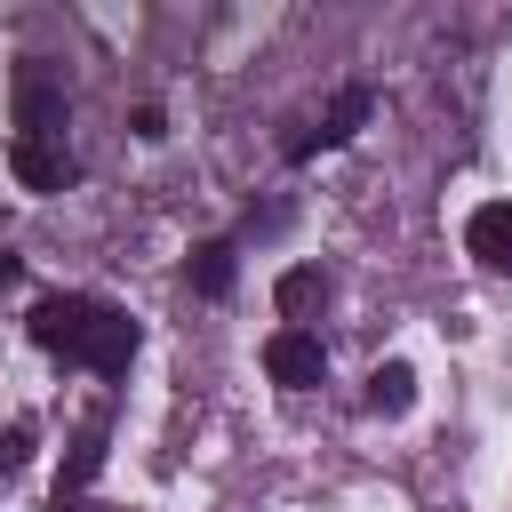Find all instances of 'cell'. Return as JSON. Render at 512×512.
<instances>
[{
	"label": "cell",
	"mask_w": 512,
	"mask_h": 512,
	"mask_svg": "<svg viewBox=\"0 0 512 512\" xmlns=\"http://www.w3.org/2000/svg\"><path fill=\"white\" fill-rule=\"evenodd\" d=\"M24 328H32V344H40V352H64V360H80L88 376H128V360H136V344H144V328H136L120 304H104V296H80V288H64V296H40V304L24 312Z\"/></svg>",
	"instance_id": "1"
},
{
	"label": "cell",
	"mask_w": 512,
	"mask_h": 512,
	"mask_svg": "<svg viewBox=\"0 0 512 512\" xmlns=\"http://www.w3.org/2000/svg\"><path fill=\"white\" fill-rule=\"evenodd\" d=\"M264 376H272L280 392H312V384L328 376V344H320L312 328H272V336H264Z\"/></svg>",
	"instance_id": "2"
},
{
	"label": "cell",
	"mask_w": 512,
	"mask_h": 512,
	"mask_svg": "<svg viewBox=\"0 0 512 512\" xmlns=\"http://www.w3.org/2000/svg\"><path fill=\"white\" fill-rule=\"evenodd\" d=\"M64 112H72L64 80H56L48 64H24V72H16V136H56V144H64Z\"/></svg>",
	"instance_id": "3"
},
{
	"label": "cell",
	"mask_w": 512,
	"mask_h": 512,
	"mask_svg": "<svg viewBox=\"0 0 512 512\" xmlns=\"http://www.w3.org/2000/svg\"><path fill=\"white\" fill-rule=\"evenodd\" d=\"M8 168H16L24 192H64V184L80 176V160H72L56 136H16V144H8Z\"/></svg>",
	"instance_id": "4"
},
{
	"label": "cell",
	"mask_w": 512,
	"mask_h": 512,
	"mask_svg": "<svg viewBox=\"0 0 512 512\" xmlns=\"http://www.w3.org/2000/svg\"><path fill=\"white\" fill-rule=\"evenodd\" d=\"M104 440H112V400H96V408L80 416V432H72V456H64V472H56V504H72V496L96 480V464H104Z\"/></svg>",
	"instance_id": "5"
},
{
	"label": "cell",
	"mask_w": 512,
	"mask_h": 512,
	"mask_svg": "<svg viewBox=\"0 0 512 512\" xmlns=\"http://www.w3.org/2000/svg\"><path fill=\"white\" fill-rule=\"evenodd\" d=\"M464 248H472L480 272L512 280V200H480V208L464 216Z\"/></svg>",
	"instance_id": "6"
},
{
	"label": "cell",
	"mask_w": 512,
	"mask_h": 512,
	"mask_svg": "<svg viewBox=\"0 0 512 512\" xmlns=\"http://www.w3.org/2000/svg\"><path fill=\"white\" fill-rule=\"evenodd\" d=\"M368 112H376V96H368V88H344V96L328 104L320 136H312V144H288V160H312L320 144H344V136H360V120H368Z\"/></svg>",
	"instance_id": "7"
},
{
	"label": "cell",
	"mask_w": 512,
	"mask_h": 512,
	"mask_svg": "<svg viewBox=\"0 0 512 512\" xmlns=\"http://www.w3.org/2000/svg\"><path fill=\"white\" fill-rule=\"evenodd\" d=\"M272 304H280V320H288V328H304V312H320V304H328V272H320V264H296V272H280Z\"/></svg>",
	"instance_id": "8"
},
{
	"label": "cell",
	"mask_w": 512,
	"mask_h": 512,
	"mask_svg": "<svg viewBox=\"0 0 512 512\" xmlns=\"http://www.w3.org/2000/svg\"><path fill=\"white\" fill-rule=\"evenodd\" d=\"M232 272H240L232 240H200V248H192V264H184V280H192L200 296H232Z\"/></svg>",
	"instance_id": "9"
},
{
	"label": "cell",
	"mask_w": 512,
	"mask_h": 512,
	"mask_svg": "<svg viewBox=\"0 0 512 512\" xmlns=\"http://www.w3.org/2000/svg\"><path fill=\"white\" fill-rule=\"evenodd\" d=\"M408 400H416V368L408 360H376L368 368V408L376 416H408Z\"/></svg>",
	"instance_id": "10"
},
{
	"label": "cell",
	"mask_w": 512,
	"mask_h": 512,
	"mask_svg": "<svg viewBox=\"0 0 512 512\" xmlns=\"http://www.w3.org/2000/svg\"><path fill=\"white\" fill-rule=\"evenodd\" d=\"M24 464H32V416H16V424L0 432V480H8V472H24Z\"/></svg>",
	"instance_id": "11"
},
{
	"label": "cell",
	"mask_w": 512,
	"mask_h": 512,
	"mask_svg": "<svg viewBox=\"0 0 512 512\" xmlns=\"http://www.w3.org/2000/svg\"><path fill=\"white\" fill-rule=\"evenodd\" d=\"M16 280H24V256H16V248H0V288H16Z\"/></svg>",
	"instance_id": "12"
}]
</instances>
